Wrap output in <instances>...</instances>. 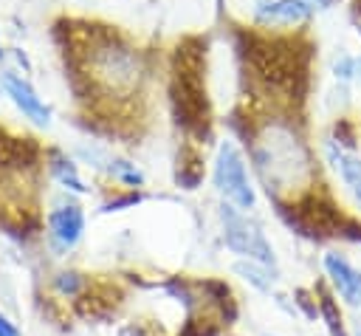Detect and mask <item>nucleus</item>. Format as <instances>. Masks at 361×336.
Returning <instances> with one entry per match:
<instances>
[{
	"label": "nucleus",
	"mask_w": 361,
	"mask_h": 336,
	"mask_svg": "<svg viewBox=\"0 0 361 336\" xmlns=\"http://www.w3.org/2000/svg\"><path fill=\"white\" fill-rule=\"evenodd\" d=\"M254 164L274 195H293L310 178V155L285 124H271L257 136Z\"/></svg>",
	"instance_id": "obj_1"
},
{
	"label": "nucleus",
	"mask_w": 361,
	"mask_h": 336,
	"mask_svg": "<svg viewBox=\"0 0 361 336\" xmlns=\"http://www.w3.org/2000/svg\"><path fill=\"white\" fill-rule=\"evenodd\" d=\"M93 76L113 93H127L138 82V59L118 42H102L93 54Z\"/></svg>",
	"instance_id": "obj_2"
},
{
	"label": "nucleus",
	"mask_w": 361,
	"mask_h": 336,
	"mask_svg": "<svg viewBox=\"0 0 361 336\" xmlns=\"http://www.w3.org/2000/svg\"><path fill=\"white\" fill-rule=\"evenodd\" d=\"M220 217H223V226H226V246L248 260H257L262 265H271L274 263V251L268 246V240L262 237L259 226L248 217H243L234 206L223 203L220 206Z\"/></svg>",
	"instance_id": "obj_3"
},
{
	"label": "nucleus",
	"mask_w": 361,
	"mask_h": 336,
	"mask_svg": "<svg viewBox=\"0 0 361 336\" xmlns=\"http://www.w3.org/2000/svg\"><path fill=\"white\" fill-rule=\"evenodd\" d=\"M214 184H217V189L234 206H240V209H251L254 206V189L248 184L243 155H240V150L231 141H223L220 150H217V158H214Z\"/></svg>",
	"instance_id": "obj_4"
},
{
	"label": "nucleus",
	"mask_w": 361,
	"mask_h": 336,
	"mask_svg": "<svg viewBox=\"0 0 361 336\" xmlns=\"http://www.w3.org/2000/svg\"><path fill=\"white\" fill-rule=\"evenodd\" d=\"M3 88H6V93L11 96V102H14L31 121H37V124H42V127L51 121V110H48V104H42V99L34 93V88H31L23 76L6 71V73H3Z\"/></svg>",
	"instance_id": "obj_5"
},
{
	"label": "nucleus",
	"mask_w": 361,
	"mask_h": 336,
	"mask_svg": "<svg viewBox=\"0 0 361 336\" xmlns=\"http://www.w3.org/2000/svg\"><path fill=\"white\" fill-rule=\"evenodd\" d=\"M324 268L333 280V285L338 288V294L350 302V305H361V271H355L344 257L338 254H327L324 257Z\"/></svg>",
	"instance_id": "obj_6"
},
{
	"label": "nucleus",
	"mask_w": 361,
	"mask_h": 336,
	"mask_svg": "<svg viewBox=\"0 0 361 336\" xmlns=\"http://www.w3.org/2000/svg\"><path fill=\"white\" fill-rule=\"evenodd\" d=\"M310 17V6L305 0H274L257 8V20L265 25H296Z\"/></svg>",
	"instance_id": "obj_7"
},
{
	"label": "nucleus",
	"mask_w": 361,
	"mask_h": 336,
	"mask_svg": "<svg viewBox=\"0 0 361 336\" xmlns=\"http://www.w3.org/2000/svg\"><path fill=\"white\" fill-rule=\"evenodd\" d=\"M48 223H51L54 237H56L62 246H73V243L82 237V229H85V217H82L79 206H62V209L51 212Z\"/></svg>",
	"instance_id": "obj_8"
},
{
	"label": "nucleus",
	"mask_w": 361,
	"mask_h": 336,
	"mask_svg": "<svg viewBox=\"0 0 361 336\" xmlns=\"http://www.w3.org/2000/svg\"><path fill=\"white\" fill-rule=\"evenodd\" d=\"M330 158L336 161V167H338V172H341L344 184L350 186L353 198H355V200H358V206H361V161H358L355 155L344 152V150H336L333 144H330Z\"/></svg>",
	"instance_id": "obj_9"
},
{
	"label": "nucleus",
	"mask_w": 361,
	"mask_h": 336,
	"mask_svg": "<svg viewBox=\"0 0 361 336\" xmlns=\"http://www.w3.org/2000/svg\"><path fill=\"white\" fill-rule=\"evenodd\" d=\"M51 169H54V175L59 178V184H65L68 189H73V192H85V186H82V181H79V175H76V167H73L68 158H62L59 152H54V164H51Z\"/></svg>",
	"instance_id": "obj_10"
},
{
	"label": "nucleus",
	"mask_w": 361,
	"mask_h": 336,
	"mask_svg": "<svg viewBox=\"0 0 361 336\" xmlns=\"http://www.w3.org/2000/svg\"><path fill=\"white\" fill-rule=\"evenodd\" d=\"M110 172H113L116 178H121L124 184H130V186H138V184L144 181V175H141L133 164H127V161H116V164L110 167Z\"/></svg>",
	"instance_id": "obj_11"
},
{
	"label": "nucleus",
	"mask_w": 361,
	"mask_h": 336,
	"mask_svg": "<svg viewBox=\"0 0 361 336\" xmlns=\"http://www.w3.org/2000/svg\"><path fill=\"white\" fill-rule=\"evenodd\" d=\"M322 311H324V316H327L330 330H333L336 336H344V333H341V319L336 316V311H333V299H330V296H322Z\"/></svg>",
	"instance_id": "obj_12"
},
{
	"label": "nucleus",
	"mask_w": 361,
	"mask_h": 336,
	"mask_svg": "<svg viewBox=\"0 0 361 336\" xmlns=\"http://www.w3.org/2000/svg\"><path fill=\"white\" fill-rule=\"evenodd\" d=\"M234 268H237V271H240V274H245V277H248V280H251V282H257V285H259V288H268V282H265V280H262V274H259V271H257V268H251V265H243V263H240V265H234Z\"/></svg>",
	"instance_id": "obj_13"
},
{
	"label": "nucleus",
	"mask_w": 361,
	"mask_h": 336,
	"mask_svg": "<svg viewBox=\"0 0 361 336\" xmlns=\"http://www.w3.org/2000/svg\"><path fill=\"white\" fill-rule=\"evenodd\" d=\"M56 285H59V291H65V294H73V291L79 288V280H76V274H59Z\"/></svg>",
	"instance_id": "obj_14"
},
{
	"label": "nucleus",
	"mask_w": 361,
	"mask_h": 336,
	"mask_svg": "<svg viewBox=\"0 0 361 336\" xmlns=\"http://www.w3.org/2000/svg\"><path fill=\"white\" fill-rule=\"evenodd\" d=\"M0 336H20V330H17L3 313H0Z\"/></svg>",
	"instance_id": "obj_15"
},
{
	"label": "nucleus",
	"mask_w": 361,
	"mask_h": 336,
	"mask_svg": "<svg viewBox=\"0 0 361 336\" xmlns=\"http://www.w3.org/2000/svg\"><path fill=\"white\" fill-rule=\"evenodd\" d=\"M319 3H322V6H327V3H330V0H319Z\"/></svg>",
	"instance_id": "obj_16"
},
{
	"label": "nucleus",
	"mask_w": 361,
	"mask_h": 336,
	"mask_svg": "<svg viewBox=\"0 0 361 336\" xmlns=\"http://www.w3.org/2000/svg\"><path fill=\"white\" fill-rule=\"evenodd\" d=\"M0 56H3V48H0Z\"/></svg>",
	"instance_id": "obj_17"
},
{
	"label": "nucleus",
	"mask_w": 361,
	"mask_h": 336,
	"mask_svg": "<svg viewBox=\"0 0 361 336\" xmlns=\"http://www.w3.org/2000/svg\"><path fill=\"white\" fill-rule=\"evenodd\" d=\"M358 336H361V333H358Z\"/></svg>",
	"instance_id": "obj_18"
}]
</instances>
